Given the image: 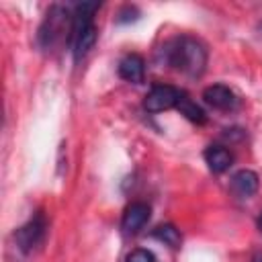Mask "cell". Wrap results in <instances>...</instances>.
I'll return each instance as SVG.
<instances>
[{
	"instance_id": "cell-10",
	"label": "cell",
	"mask_w": 262,
	"mask_h": 262,
	"mask_svg": "<svg viewBox=\"0 0 262 262\" xmlns=\"http://www.w3.org/2000/svg\"><path fill=\"white\" fill-rule=\"evenodd\" d=\"M205 162L209 164L211 172L221 174V172H225V170L231 166L233 156H231L229 149H225V147H221V145H209V147L205 149Z\"/></svg>"
},
{
	"instance_id": "cell-5",
	"label": "cell",
	"mask_w": 262,
	"mask_h": 262,
	"mask_svg": "<svg viewBox=\"0 0 262 262\" xmlns=\"http://www.w3.org/2000/svg\"><path fill=\"white\" fill-rule=\"evenodd\" d=\"M180 96H182V92L178 88H174L170 84H158L147 92V96L143 100V106L149 113H162V111L178 106Z\"/></svg>"
},
{
	"instance_id": "cell-6",
	"label": "cell",
	"mask_w": 262,
	"mask_h": 262,
	"mask_svg": "<svg viewBox=\"0 0 262 262\" xmlns=\"http://www.w3.org/2000/svg\"><path fill=\"white\" fill-rule=\"evenodd\" d=\"M203 98L209 106L217 108V111H231L237 106V96L233 94V90H229L223 84H213L207 86L203 90Z\"/></svg>"
},
{
	"instance_id": "cell-12",
	"label": "cell",
	"mask_w": 262,
	"mask_h": 262,
	"mask_svg": "<svg viewBox=\"0 0 262 262\" xmlns=\"http://www.w3.org/2000/svg\"><path fill=\"white\" fill-rule=\"evenodd\" d=\"M151 235H154L156 239L164 242V244L170 246V248H178V246H180V233H178V229H176L174 225H160V227L154 229Z\"/></svg>"
},
{
	"instance_id": "cell-3",
	"label": "cell",
	"mask_w": 262,
	"mask_h": 262,
	"mask_svg": "<svg viewBox=\"0 0 262 262\" xmlns=\"http://www.w3.org/2000/svg\"><path fill=\"white\" fill-rule=\"evenodd\" d=\"M70 35H72V14L61 6H53L39 29L41 45L49 49L57 41H70Z\"/></svg>"
},
{
	"instance_id": "cell-2",
	"label": "cell",
	"mask_w": 262,
	"mask_h": 262,
	"mask_svg": "<svg viewBox=\"0 0 262 262\" xmlns=\"http://www.w3.org/2000/svg\"><path fill=\"white\" fill-rule=\"evenodd\" d=\"M96 10H98L96 2H82V4H76L74 12H72L70 43H72V51H74L76 59L84 57L96 41V27H94V12Z\"/></svg>"
},
{
	"instance_id": "cell-14",
	"label": "cell",
	"mask_w": 262,
	"mask_h": 262,
	"mask_svg": "<svg viewBox=\"0 0 262 262\" xmlns=\"http://www.w3.org/2000/svg\"><path fill=\"white\" fill-rule=\"evenodd\" d=\"M258 229H260V233H262V215L258 217Z\"/></svg>"
},
{
	"instance_id": "cell-7",
	"label": "cell",
	"mask_w": 262,
	"mask_h": 262,
	"mask_svg": "<svg viewBox=\"0 0 262 262\" xmlns=\"http://www.w3.org/2000/svg\"><path fill=\"white\" fill-rule=\"evenodd\" d=\"M149 207L145 203H131L125 213H123V219H121V229L127 233V235H133L137 233L139 229H143V225L147 223L149 219Z\"/></svg>"
},
{
	"instance_id": "cell-8",
	"label": "cell",
	"mask_w": 262,
	"mask_h": 262,
	"mask_svg": "<svg viewBox=\"0 0 262 262\" xmlns=\"http://www.w3.org/2000/svg\"><path fill=\"white\" fill-rule=\"evenodd\" d=\"M229 188H231V192L237 199H250L258 190V176H256V172H252V170H239V172H235L231 176Z\"/></svg>"
},
{
	"instance_id": "cell-4",
	"label": "cell",
	"mask_w": 262,
	"mask_h": 262,
	"mask_svg": "<svg viewBox=\"0 0 262 262\" xmlns=\"http://www.w3.org/2000/svg\"><path fill=\"white\" fill-rule=\"evenodd\" d=\"M45 231H47L45 217H43V213H37L23 227H18L14 231V242H16V246L23 254H29V252H33L35 248H39L43 244Z\"/></svg>"
},
{
	"instance_id": "cell-9",
	"label": "cell",
	"mask_w": 262,
	"mask_h": 262,
	"mask_svg": "<svg viewBox=\"0 0 262 262\" xmlns=\"http://www.w3.org/2000/svg\"><path fill=\"white\" fill-rule=\"evenodd\" d=\"M119 76L131 84H141L145 76V61L137 53H129L119 61Z\"/></svg>"
},
{
	"instance_id": "cell-11",
	"label": "cell",
	"mask_w": 262,
	"mask_h": 262,
	"mask_svg": "<svg viewBox=\"0 0 262 262\" xmlns=\"http://www.w3.org/2000/svg\"><path fill=\"white\" fill-rule=\"evenodd\" d=\"M178 111H180V115H184L186 119H190V121H194V123H205V113H203V108L201 106H196L184 92H182V96H180V102H178V106H176Z\"/></svg>"
},
{
	"instance_id": "cell-15",
	"label": "cell",
	"mask_w": 262,
	"mask_h": 262,
	"mask_svg": "<svg viewBox=\"0 0 262 262\" xmlns=\"http://www.w3.org/2000/svg\"><path fill=\"white\" fill-rule=\"evenodd\" d=\"M254 262H262V256H260V258H256V260H254Z\"/></svg>"
},
{
	"instance_id": "cell-1",
	"label": "cell",
	"mask_w": 262,
	"mask_h": 262,
	"mask_svg": "<svg viewBox=\"0 0 262 262\" xmlns=\"http://www.w3.org/2000/svg\"><path fill=\"white\" fill-rule=\"evenodd\" d=\"M164 61L184 76L199 78L207 68V49L192 37H174L162 47Z\"/></svg>"
},
{
	"instance_id": "cell-13",
	"label": "cell",
	"mask_w": 262,
	"mask_h": 262,
	"mask_svg": "<svg viewBox=\"0 0 262 262\" xmlns=\"http://www.w3.org/2000/svg\"><path fill=\"white\" fill-rule=\"evenodd\" d=\"M125 262H156V256H154L149 250L137 248V250H133L131 254H127Z\"/></svg>"
}]
</instances>
